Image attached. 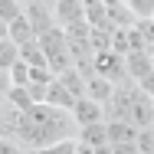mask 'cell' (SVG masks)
<instances>
[{"mask_svg":"<svg viewBox=\"0 0 154 154\" xmlns=\"http://www.w3.org/2000/svg\"><path fill=\"white\" fill-rule=\"evenodd\" d=\"M33 154H79V141L75 138H66V141H56L43 151H33Z\"/></svg>","mask_w":154,"mask_h":154,"instance_id":"cell-12","label":"cell"},{"mask_svg":"<svg viewBox=\"0 0 154 154\" xmlns=\"http://www.w3.org/2000/svg\"><path fill=\"white\" fill-rule=\"evenodd\" d=\"M151 20H154V17H151Z\"/></svg>","mask_w":154,"mask_h":154,"instance_id":"cell-20","label":"cell"},{"mask_svg":"<svg viewBox=\"0 0 154 154\" xmlns=\"http://www.w3.org/2000/svg\"><path fill=\"white\" fill-rule=\"evenodd\" d=\"M125 3L131 7V13L138 20H151L154 17V0H125Z\"/></svg>","mask_w":154,"mask_h":154,"instance_id":"cell-13","label":"cell"},{"mask_svg":"<svg viewBox=\"0 0 154 154\" xmlns=\"http://www.w3.org/2000/svg\"><path fill=\"white\" fill-rule=\"evenodd\" d=\"M92 72H95V75H102V79H108V82H115V85L128 82L125 56H118V53H98L95 62H92Z\"/></svg>","mask_w":154,"mask_h":154,"instance_id":"cell-2","label":"cell"},{"mask_svg":"<svg viewBox=\"0 0 154 154\" xmlns=\"http://www.w3.org/2000/svg\"><path fill=\"white\" fill-rule=\"evenodd\" d=\"M141 131L131 122H118V118H108V144L112 148H125V144H138Z\"/></svg>","mask_w":154,"mask_h":154,"instance_id":"cell-5","label":"cell"},{"mask_svg":"<svg viewBox=\"0 0 154 154\" xmlns=\"http://www.w3.org/2000/svg\"><path fill=\"white\" fill-rule=\"evenodd\" d=\"M20 3H30V0H20Z\"/></svg>","mask_w":154,"mask_h":154,"instance_id":"cell-19","label":"cell"},{"mask_svg":"<svg viewBox=\"0 0 154 154\" xmlns=\"http://www.w3.org/2000/svg\"><path fill=\"white\" fill-rule=\"evenodd\" d=\"M115 154H141L138 144H125V148H115Z\"/></svg>","mask_w":154,"mask_h":154,"instance_id":"cell-15","label":"cell"},{"mask_svg":"<svg viewBox=\"0 0 154 154\" xmlns=\"http://www.w3.org/2000/svg\"><path fill=\"white\" fill-rule=\"evenodd\" d=\"M72 122H75V128L102 125V122H108V108H105V105H98V102H92V98L85 95V98H79V102H75V108H72Z\"/></svg>","mask_w":154,"mask_h":154,"instance_id":"cell-3","label":"cell"},{"mask_svg":"<svg viewBox=\"0 0 154 154\" xmlns=\"http://www.w3.org/2000/svg\"><path fill=\"white\" fill-rule=\"evenodd\" d=\"M20 17H26V3H20V0H0V23H3V30L13 26Z\"/></svg>","mask_w":154,"mask_h":154,"instance_id":"cell-10","label":"cell"},{"mask_svg":"<svg viewBox=\"0 0 154 154\" xmlns=\"http://www.w3.org/2000/svg\"><path fill=\"white\" fill-rule=\"evenodd\" d=\"M20 62V46L10 39V36H0V69L7 72V69H13Z\"/></svg>","mask_w":154,"mask_h":154,"instance_id":"cell-11","label":"cell"},{"mask_svg":"<svg viewBox=\"0 0 154 154\" xmlns=\"http://www.w3.org/2000/svg\"><path fill=\"white\" fill-rule=\"evenodd\" d=\"M82 144H89V148H112L108 144V122H102V125H89V128H79V134H75Z\"/></svg>","mask_w":154,"mask_h":154,"instance_id":"cell-8","label":"cell"},{"mask_svg":"<svg viewBox=\"0 0 154 154\" xmlns=\"http://www.w3.org/2000/svg\"><path fill=\"white\" fill-rule=\"evenodd\" d=\"M115 89H118V85H115V82H108V79H102V75H92V79H89V98L98 102V105H105V108L112 105Z\"/></svg>","mask_w":154,"mask_h":154,"instance_id":"cell-9","label":"cell"},{"mask_svg":"<svg viewBox=\"0 0 154 154\" xmlns=\"http://www.w3.org/2000/svg\"><path fill=\"white\" fill-rule=\"evenodd\" d=\"M39 46L46 53V62L53 69V75H66L75 69V59H72V49H69V39H66V30L62 26H53L49 33L39 36Z\"/></svg>","mask_w":154,"mask_h":154,"instance_id":"cell-1","label":"cell"},{"mask_svg":"<svg viewBox=\"0 0 154 154\" xmlns=\"http://www.w3.org/2000/svg\"><path fill=\"white\" fill-rule=\"evenodd\" d=\"M3 36H10L20 49H26L30 43H36V39H39V36H36V30H33V23L26 20V17H20L13 26H7V30H3Z\"/></svg>","mask_w":154,"mask_h":154,"instance_id":"cell-7","label":"cell"},{"mask_svg":"<svg viewBox=\"0 0 154 154\" xmlns=\"http://www.w3.org/2000/svg\"><path fill=\"white\" fill-rule=\"evenodd\" d=\"M53 17H56V23L62 30L85 23V0H56L53 3Z\"/></svg>","mask_w":154,"mask_h":154,"instance_id":"cell-4","label":"cell"},{"mask_svg":"<svg viewBox=\"0 0 154 154\" xmlns=\"http://www.w3.org/2000/svg\"><path fill=\"white\" fill-rule=\"evenodd\" d=\"M95 154H115V148H98Z\"/></svg>","mask_w":154,"mask_h":154,"instance_id":"cell-17","label":"cell"},{"mask_svg":"<svg viewBox=\"0 0 154 154\" xmlns=\"http://www.w3.org/2000/svg\"><path fill=\"white\" fill-rule=\"evenodd\" d=\"M102 3H105V7H122L125 0H102Z\"/></svg>","mask_w":154,"mask_h":154,"instance_id":"cell-16","label":"cell"},{"mask_svg":"<svg viewBox=\"0 0 154 154\" xmlns=\"http://www.w3.org/2000/svg\"><path fill=\"white\" fill-rule=\"evenodd\" d=\"M148 56H151V66H154V46H151V49H148Z\"/></svg>","mask_w":154,"mask_h":154,"instance_id":"cell-18","label":"cell"},{"mask_svg":"<svg viewBox=\"0 0 154 154\" xmlns=\"http://www.w3.org/2000/svg\"><path fill=\"white\" fill-rule=\"evenodd\" d=\"M125 72H128V82H141V79H148L154 72V66H151V56L148 53H131V56H125Z\"/></svg>","mask_w":154,"mask_h":154,"instance_id":"cell-6","label":"cell"},{"mask_svg":"<svg viewBox=\"0 0 154 154\" xmlns=\"http://www.w3.org/2000/svg\"><path fill=\"white\" fill-rule=\"evenodd\" d=\"M138 89L148 95V98H154V72L148 75V79H141V82H138Z\"/></svg>","mask_w":154,"mask_h":154,"instance_id":"cell-14","label":"cell"}]
</instances>
